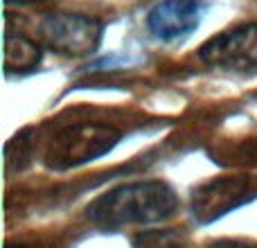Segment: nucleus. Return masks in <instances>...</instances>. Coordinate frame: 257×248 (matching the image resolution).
Wrapping results in <instances>:
<instances>
[{
	"mask_svg": "<svg viewBox=\"0 0 257 248\" xmlns=\"http://www.w3.org/2000/svg\"><path fill=\"white\" fill-rule=\"evenodd\" d=\"M178 208V196L163 181L124 183L99 194L86 208V217L99 228L151 226L169 219Z\"/></svg>",
	"mask_w": 257,
	"mask_h": 248,
	"instance_id": "obj_1",
	"label": "nucleus"
},
{
	"mask_svg": "<svg viewBox=\"0 0 257 248\" xmlns=\"http://www.w3.org/2000/svg\"><path fill=\"white\" fill-rule=\"evenodd\" d=\"M122 131L104 122H81L54 133L45 151V163L52 169H70L106 156L120 142Z\"/></svg>",
	"mask_w": 257,
	"mask_h": 248,
	"instance_id": "obj_2",
	"label": "nucleus"
},
{
	"mask_svg": "<svg viewBox=\"0 0 257 248\" xmlns=\"http://www.w3.org/2000/svg\"><path fill=\"white\" fill-rule=\"evenodd\" d=\"M50 50L66 57H88L102 43V21L86 14H48L39 25Z\"/></svg>",
	"mask_w": 257,
	"mask_h": 248,
	"instance_id": "obj_3",
	"label": "nucleus"
},
{
	"mask_svg": "<svg viewBox=\"0 0 257 248\" xmlns=\"http://www.w3.org/2000/svg\"><path fill=\"white\" fill-rule=\"evenodd\" d=\"M199 59L205 66L226 72L257 70V21L208 39L199 48Z\"/></svg>",
	"mask_w": 257,
	"mask_h": 248,
	"instance_id": "obj_4",
	"label": "nucleus"
},
{
	"mask_svg": "<svg viewBox=\"0 0 257 248\" xmlns=\"http://www.w3.org/2000/svg\"><path fill=\"white\" fill-rule=\"evenodd\" d=\"M257 196V185L246 176H223L199 185L192 194L190 212L199 223H212Z\"/></svg>",
	"mask_w": 257,
	"mask_h": 248,
	"instance_id": "obj_5",
	"label": "nucleus"
},
{
	"mask_svg": "<svg viewBox=\"0 0 257 248\" xmlns=\"http://www.w3.org/2000/svg\"><path fill=\"white\" fill-rule=\"evenodd\" d=\"M201 16V0H160L147 14V27L160 41H178L199 27Z\"/></svg>",
	"mask_w": 257,
	"mask_h": 248,
	"instance_id": "obj_6",
	"label": "nucleus"
},
{
	"mask_svg": "<svg viewBox=\"0 0 257 248\" xmlns=\"http://www.w3.org/2000/svg\"><path fill=\"white\" fill-rule=\"evenodd\" d=\"M5 70L7 72H30L41 63V45L23 34L7 32L5 34Z\"/></svg>",
	"mask_w": 257,
	"mask_h": 248,
	"instance_id": "obj_7",
	"label": "nucleus"
},
{
	"mask_svg": "<svg viewBox=\"0 0 257 248\" xmlns=\"http://www.w3.org/2000/svg\"><path fill=\"white\" fill-rule=\"evenodd\" d=\"M205 248H257V244L246 241V239H217Z\"/></svg>",
	"mask_w": 257,
	"mask_h": 248,
	"instance_id": "obj_8",
	"label": "nucleus"
},
{
	"mask_svg": "<svg viewBox=\"0 0 257 248\" xmlns=\"http://www.w3.org/2000/svg\"><path fill=\"white\" fill-rule=\"evenodd\" d=\"M36 3H45V0H5L7 7H12V5H16V7H25V5H36Z\"/></svg>",
	"mask_w": 257,
	"mask_h": 248,
	"instance_id": "obj_9",
	"label": "nucleus"
},
{
	"mask_svg": "<svg viewBox=\"0 0 257 248\" xmlns=\"http://www.w3.org/2000/svg\"><path fill=\"white\" fill-rule=\"evenodd\" d=\"M7 248H23V246H12V244H7Z\"/></svg>",
	"mask_w": 257,
	"mask_h": 248,
	"instance_id": "obj_10",
	"label": "nucleus"
}]
</instances>
